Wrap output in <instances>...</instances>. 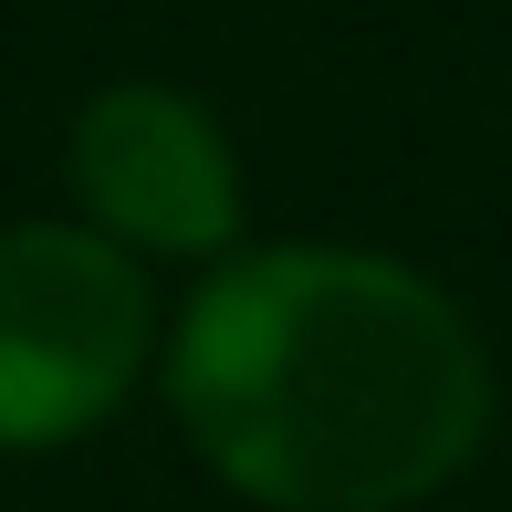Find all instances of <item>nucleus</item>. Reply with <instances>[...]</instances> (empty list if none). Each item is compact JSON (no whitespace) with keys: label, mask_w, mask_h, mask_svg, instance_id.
<instances>
[{"label":"nucleus","mask_w":512,"mask_h":512,"mask_svg":"<svg viewBox=\"0 0 512 512\" xmlns=\"http://www.w3.org/2000/svg\"><path fill=\"white\" fill-rule=\"evenodd\" d=\"M199 471L262 512H408L492 439L481 324L418 262L262 241L199 272L157 345Z\"/></svg>","instance_id":"nucleus-1"},{"label":"nucleus","mask_w":512,"mask_h":512,"mask_svg":"<svg viewBox=\"0 0 512 512\" xmlns=\"http://www.w3.org/2000/svg\"><path fill=\"white\" fill-rule=\"evenodd\" d=\"M157 283L95 220H0V460L95 439L157 377Z\"/></svg>","instance_id":"nucleus-2"},{"label":"nucleus","mask_w":512,"mask_h":512,"mask_svg":"<svg viewBox=\"0 0 512 512\" xmlns=\"http://www.w3.org/2000/svg\"><path fill=\"white\" fill-rule=\"evenodd\" d=\"M63 178H74V220L126 241L136 262H230L241 251V157L230 126L199 95L157 74H115L74 105L63 136Z\"/></svg>","instance_id":"nucleus-3"}]
</instances>
